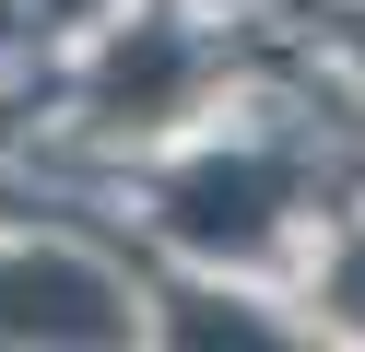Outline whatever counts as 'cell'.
I'll return each instance as SVG.
<instances>
[{"label":"cell","mask_w":365,"mask_h":352,"mask_svg":"<svg viewBox=\"0 0 365 352\" xmlns=\"http://www.w3.org/2000/svg\"><path fill=\"white\" fill-rule=\"evenodd\" d=\"M177 94H189V47H177L165 23H130V36L106 47V70H95V117H118V129H165Z\"/></svg>","instance_id":"cell-1"},{"label":"cell","mask_w":365,"mask_h":352,"mask_svg":"<svg viewBox=\"0 0 365 352\" xmlns=\"http://www.w3.org/2000/svg\"><path fill=\"white\" fill-rule=\"evenodd\" d=\"M271 200H283L271 164H200V176L165 200V223L189 235V247H259V235H271Z\"/></svg>","instance_id":"cell-2"}]
</instances>
